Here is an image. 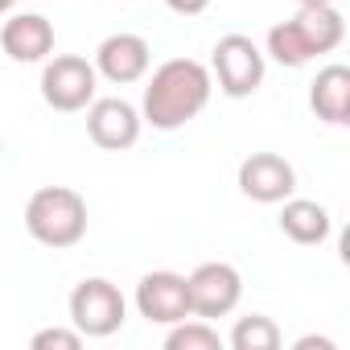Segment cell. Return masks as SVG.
Instances as JSON below:
<instances>
[{
	"label": "cell",
	"instance_id": "obj_1",
	"mask_svg": "<svg viewBox=\"0 0 350 350\" xmlns=\"http://www.w3.org/2000/svg\"><path fill=\"white\" fill-rule=\"evenodd\" d=\"M211 70L194 58H169L152 70L144 99H140V120L152 124L157 132H173V128H186L194 116L206 111L211 103Z\"/></svg>",
	"mask_w": 350,
	"mask_h": 350
},
{
	"label": "cell",
	"instance_id": "obj_2",
	"mask_svg": "<svg viewBox=\"0 0 350 350\" xmlns=\"http://www.w3.org/2000/svg\"><path fill=\"white\" fill-rule=\"evenodd\" d=\"M342 38H346V21L334 5H297V17L268 29V54L280 66L297 70L317 54H334Z\"/></svg>",
	"mask_w": 350,
	"mask_h": 350
},
{
	"label": "cell",
	"instance_id": "obj_3",
	"mask_svg": "<svg viewBox=\"0 0 350 350\" xmlns=\"http://www.w3.org/2000/svg\"><path fill=\"white\" fill-rule=\"evenodd\" d=\"M25 231L54 252L75 247L87 235V202L70 186H42L25 202Z\"/></svg>",
	"mask_w": 350,
	"mask_h": 350
},
{
	"label": "cell",
	"instance_id": "obj_4",
	"mask_svg": "<svg viewBox=\"0 0 350 350\" xmlns=\"http://www.w3.org/2000/svg\"><path fill=\"white\" fill-rule=\"evenodd\" d=\"M124 321H128V301L111 280L87 276V280L75 284V293H70V325L83 338H111Z\"/></svg>",
	"mask_w": 350,
	"mask_h": 350
},
{
	"label": "cell",
	"instance_id": "obj_5",
	"mask_svg": "<svg viewBox=\"0 0 350 350\" xmlns=\"http://www.w3.org/2000/svg\"><path fill=\"white\" fill-rule=\"evenodd\" d=\"M211 70L227 99H247L264 83V50L247 33H227L211 50Z\"/></svg>",
	"mask_w": 350,
	"mask_h": 350
},
{
	"label": "cell",
	"instance_id": "obj_6",
	"mask_svg": "<svg viewBox=\"0 0 350 350\" xmlns=\"http://www.w3.org/2000/svg\"><path fill=\"white\" fill-rule=\"evenodd\" d=\"M95 87H99L95 62H87L79 54H58L42 70V99H46V107H54L62 116L87 111V103L95 99Z\"/></svg>",
	"mask_w": 350,
	"mask_h": 350
},
{
	"label": "cell",
	"instance_id": "obj_7",
	"mask_svg": "<svg viewBox=\"0 0 350 350\" xmlns=\"http://www.w3.org/2000/svg\"><path fill=\"white\" fill-rule=\"evenodd\" d=\"M186 293H190V317L215 321V317L235 313V305L243 297V276H239L235 264L211 260V264H198L186 276Z\"/></svg>",
	"mask_w": 350,
	"mask_h": 350
},
{
	"label": "cell",
	"instance_id": "obj_8",
	"mask_svg": "<svg viewBox=\"0 0 350 350\" xmlns=\"http://www.w3.org/2000/svg\"><path fill=\"white\" fill-rule=\"evenodd\" d=\"M239 190L260 206H280L297 194V169L280 152H252L239 161Z\"/></svg>",
	"mask_w": 350,
	"mask_h": 350
},
{
	"label": "cell",
	"instance_id": "obj_9",
	"mask_svg": "<svg viewBox=\"0 0 350 350\" xmlns=\"http://www.w3.org/2000/svg\"><path fill=\"white\" fill-rule=\"evenodd\" d=\"M140 107H132L128 99L120 95H107V99H91L87 103V136L107 148V152H124L140 140Z\"/></svg>",
	"mask_w": 350,
	"mask_h": 350
},
{
	"label": "cell",
	"instance_id": "obj_10",
	"mask_svg": "<svg viewBox=\"0 0 350 350\" xmlns=\"http://www.w3.org/2000/svg\"><path fill=\"white\" fill-rule=\"evenodd\" d=\"M136 309L148 325H173L190 317V293H186V276L178 272H144L136 284Z\"/></svg>",
	"mask_w": 350,
	"mask_h": 350
},
{
	"label": "cell",
	"instance_id": "obj_11",
	"mask_svg": "<svg viewBox=\"0 0 350 350\" xmlns=\"http://www.w3.org/2000/svg\"><path fill=\"white\" fill-rule=\"evenodd\" d=\"M148 62H152V50L140 33H111L95 50V75H103L116 87L140 83L148 75Z\"/></svg>",
	"mask_w": 350,
	"mask_h": 350
},
{
	"label": "cell",
	"instance_id": "obj_12",
	"mask_svg": "<svg viewBox=\"0 0 350 350\" xmlns=\"http://www.w3.org/2000/svg\"><path fill=\"white\" fill-rule=\"evenodd\" d=\"M0 50L13 62H46L54 54V25L42 13H17L0 29Z\"/></svg>",
	"mask_w": 350,
	"mask_h": 350
},
{
	"label": "cell",
	"instance_id": "obj_13",
	"mask_svg": "<svg viewBox=\"0 0 350 350\" xmlns=\"http://www.w3.org/2000/svg\"><path fill=\"white\" fill-rule=\"evenodd\" d=\"M309 107L317 120L334 128L350 124V70L342 62H329L317 70V79L309 83Z\"/></svg>",
	"mask_w": 350,
	"mask_h": 350
},
{
	"label": "cell",
	"instance_id": "obj_14",
	"mask_svg": "<svg viewBox=\"0 0 350 350\" xmlns=\"http://www.w3.org/2000/svg\"><path fill=\"white\" fill-rule=\"evenodd\" d=\"M280 231L301 243V247H317L329 239L334 223H329V211L313 198H284L280 202Z\"/></svg>",
	"mask_w": 350,
	"mask_h": 350
},
{
	"label": "cell",
	"instance_id": "obj_15",
	"mask_svg": "<svg viewBox=\"0 0 350 350\" xmlns=\"http://www.w3.org/2000/svg\"><path fill=\"white\" fill-rule=\"evenodd\" d=\"M165 350H223V338L211 321L202 317H186V321H173L165 325Z\"/></svg>",
	"mask_w": 350,
	"mask_h": 350
},
{
	"label": "cell",
	"instance_id": "obj_16",
	"mask_svg": "<svg viewBox=\"0 0 350 350\" xmlns=\"http://www.w3.org/2000/svg\"><path fill=\"white\" fill-rule=\"evenodd\" d=\"M231 346L235 350H276L280 346V325L264 313H247L235 321L231 329Z\"/></svg>",
	"mask_w": 350,
	"mask_h": 350
},
{
	"label": "cell",
	"instance_id": "obj_17",
	"mask_svg": "<svg viewBox=\"0 0 350 350\" xmlns=\"http://www.w3.org/2000/svg\"><path fill=\"white\" fill-rule=\"evenodd\" d=\"M29 346L33 350H79L83 346V334L70 325V329H62V325H50V329H38L33 338H29Z\"/></svg>",
	"mask_w": 350,
	"mask_h": 350
},
{
	"label": "cell",
	"instance_id": "obj_18",
	"mask_svg": "<svg viewBox=\"0 0 350 350\" xmlns=\"http://www.w3.org/2000/svg\"><path fill=\"white\" fill-rule=\"evenodd\" d=\"M165 5L178 13V17H198V13L211 9V0H165Z\"/></svg>",
	"mask_w": 350,
	"mask_h": 350
},
{
	"label": "cell",
	"instance_id": "obj_19",
	"mask_svg": "<svg viewBox=\"0 0 350 350\" xmlns=\"http://www.w3.org/2000/svg\"><path fill=\"white\" fill-rule=\"evenodd\" d=\"M313 346H317V350H334L329 338H313V334H309V338H297V350H313Z\"/></svg>",
	"mask_w": 350,
	"mask_h": 350
},
{
	"label": "cell",
	"instance_id": "obj_20",
	"mask_svg": "<svg viewBox=\"0 0 350 350\" xmlns=\"http://www.w3.org/2000/svg\"><path fill=\"white\" fill-rule=\"evenodd\" d=\"M297 5H334V0H297Z\"/></svg>",
	"mask_w": 350,
	"mask_h": 350
},
{
	"label": "cell",
	"instance_id": "obj_21",
	"mask_svg": "<svg viewBox=\"0 0 350 350\" xmlns=\"http://www.w3.org/2000/svg\"><path fill=\"white\" fill-rule=\"evenodd\" d=\"M9 9H13V0H0V17H5Z\"/></svg>",
	"mask_w": 350,
	"mask_h": 350
},
{
	"label": "cell",
	"instance_id": "obj_22",
	"mask_svg": "<svg viewBox=\"0 0 350 350\" xmlns=\"http://www.w3.org/2000/svg\"><path fill=\"white\" fill-rule=\"evenodd\" d=\"M13 5H21V0H13Z\"/></svg>",
	"mask_w": 350,
	"mask_h": 350
}]
</instances>
